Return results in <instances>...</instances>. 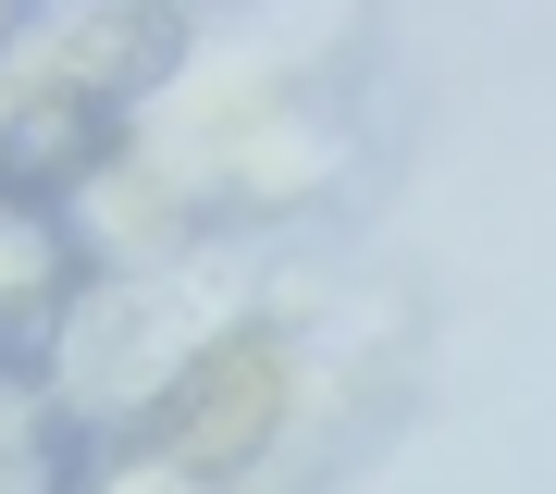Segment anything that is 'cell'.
Masks as SVG:
<instances>
[{
    "mask_svg": "<svg viewBox=\"0 0 556 494\" xmlns=\"http://www.w3.org/2000/svg\"><path fill=\"white\" fill-rule=\"evenodd\" d=\"M273 433H285V346L273 334L199 346L174 383L149 395V420H137V445L161 457V470H186V482H236Z\"/></svg>",
    "mask_w": 556,
    "mask_h": 494,
    "instance_id": "obj_1",
    "label": "cell"
},
{
    "mask_svg": "<svg viewBox=\"0 0 556 494\" xmlns=\"http://www.w3.org/2000/svg\"><path fill=\"white\" fill-rule=\"evenodd\" d=\"M75 296H87V248H75V223H62V198L0 186V371L13 383L50 371Z\"/></svg>",
    "mask_w": 556,
    "mask_h": 494,
    "instance_id": "obj_2",
    "label": "cell"
},
{
    "mask_svg": "<svg viewBox=\"0 0 556 494\" xmlns=\"http://www.w3.org/2000/svg\"><path fill=\"white\" fill-rule=\"evenodd\" d=\"M112 149H124V112H112V99H87V87H38L13 124H0V186H25V198H75Z\"/></svg>",
    "mask_w": 556,
    "mask_h": 494,
    "instance_id": "obj_3",
    "label": "cell"
},
{
    "mask_svg": "<svg viewBox=\"0 0 556 494\" xmlns=\"http://www.w3.org/2000/svg\"><path fill=\"white\" fill-rule=\"evenodd\" d=\"M174 62H186V13H174V0H112V13H87L75 38H62V75L50 87H87V99L124 112V99H149Z\"/></svg>",
    "mask_w": 556,
    "mask_h": 494,
    "instance_id": "obj_4",
    "label": "cell"
},
{
    "mask_svg": "<svg viewBox=\"0 0 556 494\" xmlns=\"http://www.w3.org/2000/svg\"><path fill=\"white\" fill-rule=\"evenodd\" d=\"M25 13H38V0H0V38H13V25H25Z\"/></svg>",
    "mask_w": 556,
    "mask_h": 494,
    "instance_id": "obj_5",
    "label": "cell"
}]
</instances>
